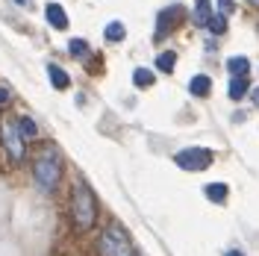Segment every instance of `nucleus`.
Masks as SVG:
<instances>
[{
    "instance_id": "obj_14",
    "label": "nucleus",
    "mask_w": 259,
    "mask_h": 256,
    "mask_svg": "<svg viewBox=\"0 0 259 256\" xmlns=\"http://www.w3.org/2000/svg\"><path fill=\"white\" fill-rule=\"evenodd\" d=\"M153 80H156V77H153V71H147V68H136V71H133V82H136L139 89H150Z\"/></svg>"
},
{
    "instance_id": "obj_21",
    "label": "nucleus",
    "mask_w": 259,
    "mask_h": 256,
    "mask_svg": "<svg viewBox=\"0 0 259 256\" xmlns=\"http://www.w3.org/2000/svg\"><path fill=\"white\" fill-rule=\"evenodd\" d=\"M9 89H6V86H0V106H6V103H9Z\"/></svg>"
},
{
    "instance_id": "obj_20",
    "label": "nucleus",
    "mask_w": 259,
    "mask_h": 256,
    "mask_svg": "<svg viewBox=\"0 0 259 256\" xmlns=\"http://www.w3.org/2000/svg\"><path fill=\"white\" fill-rule=\"evenodd\" d=\"M218 6H221V12H218V15H224V18L236 9V3H233V0H218Z\"/></svg>"
},
{
    "instance_id": "obj_24",
    "label": "nucleus",
    "mask_w": 259,
    "mask_h": 256,
    "mask_svg": "<svg viewBox=\"0 0 259 256\" xmlns=\"http://www.w3.org/2000/svg\"><path fill=\"white\" fill-rule=\"evenodd\" d=\"M253 103L259 106V89H253Z\"/></svg>"
},
{
    "instance_id": "obj_22",
    "label": "nucleus",
    "mask_w": 259,
    "mask_h": 256,
    "mask_svg": "<svg viewBox=\"0 0 259 256\" xmlns=\"http://www.w3.org/2000/svg\"><path fill=\"white\" fill-rule=\"evenodd\" d=\"M227 256H244L242 250H227Z\"/></svg>"
},
{
    "instance_id": "obj_23",
    "label": "nucleus",
    "mask_w": 259,
    "mask_h": 256,
    "mask_svg": "<svg viewBox=\"0 0 259 256\" xmlns=\"http://www.w3.org/2000/svg\"><path fill=\"white\" fill-rule=\"evenodd\" d=\"M12 3H18V6H30V0H12Z\"/></svg>"
},
{
    "instance_id": "obj_17",
    "label": "nucleus",
    "mask_w": 259,
    "mask_h": 256,
    "mask_svg": "<svg viewBox=\"0 0 259 256\" xmlns=\"http://www.w3.org/2000/svg\"><path fill=\"white\" fill-rule=\"evenodd\" d=\"M203 192H206V197H209V200H215V203H221V200L227 197V192H230V189H227L224 183H209V186H206Z\"/></svg>"
},
{
    "instance_id": "obj_15",
    "label": "nucleus",
    "mask_w": 259,
    "mask_h": 256,
    "mask_svg": "<svg viewBox=\"0 0 259 256\" xmlns=\"http://www.w3.org/2000/svg\"><path fill=\"white\" fill-rule=\"evenodd\" d=\"M103 35H106V41H124L127 30H124V24H121V21H112V24H106Z\"/></svg>"
},
{
    "instance_id": "obj_16",
    "label": "nucleus",
    "mask_w": 259,
    "mask_h": 256,
    "mask_svg": "<svg viewBox=\"0 0 259 256\" xmlns=\"http://www.w3.org/2000/svg\"><path fill=\"white\" fill-rule=\"evenodd\" d=\"M15 121H18V130H21V136H24V139H35V136H38V127L32 124V118L21 115V118H15Z\"/></svg>"
},
{
    "instance_id": "obj_4",
    "label": "nucleus",
    "mask_w": 259,
    "mask_h": 256,
    "mask_svg": "<svg viewBox=\"0 0 259 256\" xmlns=\"http://www.w3.org/2000/svg\"><path fill=\"white\" fill-rule=\"evenodd\" d=\"M0 139H3V147H6V153H9V159L18 165V162L24 159L27 147H24V136H21V130H18L15 118H3V121H0Z\"/></svg>"
},
{
    "instance_id": "obj_19",
    "label": "nucleus",
    "mask_w": 259,
    "mask_h": 256,
    "mask_svg": "<svg viewBox=\"0 0 259 256\" xmlns=\"http://www.w3.org/2000/svg\"><path fill=\"white\" fill-rule=\"evenodd\" d=\"M206 27H209V30L215 32V35H221V32L227 30V21H224V15H212V18H209V24H206Z\"/></svg>"
},
{
    "instance_id": "obj_18",
    "label": "nucleus",
    "mask_w": 259,
    "mask_h": 256,
    "mask_svg": "<svg viewBox=\"0 0 259 256\" xmlns=\"http://www.w3.org/2000/svg\"><path fill=\"white\" fill-rule=\"evenodd\" d=\"M68 50H71V56H77V59H85V56H89V41H82V38H71Z\"/></svg>"
},
{
    "instance_id": "obj_1",
    "label": "nucleus",
    "mask_w": 259,
    "mask_h": 256,
    "mask_svg": "<svg viewBox=\"0 0 259 256\" xmlns=\"http://www.w3.org/2000/svg\"><path fill=\"white\" fill-rule=\"evenodd\" d=\"M62 168H65L62 153H59L53 144L41 147L38 156H35V162H32V177H35L38 189L48 192V194L56 192V189H59V180H62Z\"/></svg>"
},
{
    "instance_id": "obj_2",
    "label": "nucleus",
    "mask_w": 259,
    "mask_h": 256,
    "mask_svg": "<svg viewBox=\"0 0 259 256\" xmlns=\"http://www.w3.org/2000/svg\"><path fill=\"white\" fill-rule=\"evenodd\" d=\"M71 218H74V227H77L80 233H85L97 218L95 194L85 186V180H77V183H74V192H71Z\"/></svg>"
},
{
    "instance_id": "obj_10",
    "label": "nucleus",
    "mask_w": 259,
    "mask_h": 256,
    "mask_svg": "<svg viewBox=\"0 0 259 256\" xmlns=\"http://www.w3.org/2000/svg\"><path fill=\"white\" fill-rule=\"evenodd\" d=\"M247 89H250V86H247L244 77H233L230 86H227V95H230V100H242V97L247 95Z\"/></svg>"
},
{
    "instance_id": "obj_7",
    "label": "nucleus",
    "mask_w": 259,
    "mask_h": 256,
    "mask_svg": "<svg viewBox=\"0 0 259 256\" xmlns=\"http://www.w3.org/2000/svg\"><path fill=\"white\" fill-rule=\"evenodd\" d=\"M45 15H48V21L56 27V30H65V27H68V15H65V9L59 6V3H48Z\"/></svg>"
},
{
    "instance_id": "obj_11",
    "label": "nucleus",
    "mask_w": 259,
    "mask_h": 256,
    "mask_svg": "<svg viewBox=\"0 0 259 256\" xmlns=\"http://www.w3.org/2000/svg\"><path fill=\"white\" fill-rule=\"evenodd\" d=\"M189 92H192L194 97H206V95L212 92V80L200 74V77H194V80L189 82Z\"/></svg>"
},
{
    "instance_id": "obj_6",
    "label": "nucleus",
    "mask_w": 259,
    "mask_h": 256,
    "mask_svg": "<svg viewBox=\"0 0 259 256\" xmlns=\"http://www.w3.org/2000/svg\"><path fill=\"white\" fill-rule=\"evenodd\" d=\"M183 15H186V12H183V6H168V9H162L159 21H156V38L168 35V32H171V27H174Z\"/></svg>"
},
{
    "instance_id": "obj_3",
    "label": "nucleus",
    "mask_w": 259,
    "mask_h": 256,
    "mask_svg": "<svg viewBox=\"0 0 259 256\" xmlns=\"http://www.w3.org/2000/svg\"><path fill=\"white\" fill-rule=\"evenodd\" d=\"M97 256H136L130 233L121 224L103 227V233L97 239Z\"/></svg>"
},
{
    "instance_id": "obj_25",
    "label": "nucleus",
    "mask_w": 259,
    "mask_h": 256,
    "mask_svg": "<svg viewBox=\"0 0 259 256\" xmlns=\"http://www.w3.org/2000/svg\"><path fill=\"white\" fill-rule=\"evenodd\" d=\"M247 3H250V6H256V9H259V0H247Z\"/></svg>"
},
{
    "instance_id": "obj_5",
    "label": "nucleus",
    "mask_w": 259,
    "mask_h": 256,
    "mask_svg": "<svg viewBox=\"0 0 259 256\" xmlns=\"http://www.w3.org/2000/svg\"><path fill=\"white\" fill-rule=\"evenodd\" d=\"M212 150H206V147H186V150H180L177 156H174V162H177L183 171H206L212 165Z\"/></svg>"
},
{
    "instance_id": "obj_8",
    "label": "nucleus",
    "mask_w": 259,
    "mask_h": 256,
    "mask_svg": "<svg viewBox=\"0 0 259 256\" xmlns=\"http://www.w3.org/2000/svg\"><path fill=\"white\" fill-rule=\"evenodd\" d=\"M209 18H212L209 0H197V3H194V24H197V27H206Z\"/></svg>"
},
{
    "instance_id": "obj_13",
    "label": "nucleus",
    "mask_w": 259,
    "mask_h": 256,
    "mask_svg": "<svg viewBox=\"0 0 259 256\" xmlns=\"http://www.w3.org/2000/svg\"><path fill=\"white\" fill-rule=\"evenodd\" d=\"M174 65H177V53H174V50H165V53H159L156 68H159L162 74H171V71H174Z\"/></svg>"
},
{
    "instance_id": "obj_9",
    "label": "nucleus",
    "mask_w": 259,
    "mask_h": 256,
    "mask_svg": "<svg viewBox=\"0 0 259 256\" xmlns=\"http://www.w3.org/2000/svg\"><path fill=\"white\" fill-rule=\"evenodd\" d=\"M48 74H50V82H53V89H68V86H71V77L65 74L59 65L50 62V65H48Z\"/></svg>"
},
{
    "instance_id": "obj_12",
    "label": "nucleus",
    "mask_w": 259,
    "mask_h": 256,
    "mask_svg": "<svg viewBox=\"0 0 259 256\" xmlns=\"http://www.w3.org/2000/svg\"><path fill=\"white\" fill-rule=\"evenodd\" d=\"M227 71H230V77H244V74L250 71V62H247L244 56H233V59L227 62Z\"/></svg>"
}]
</instances>
